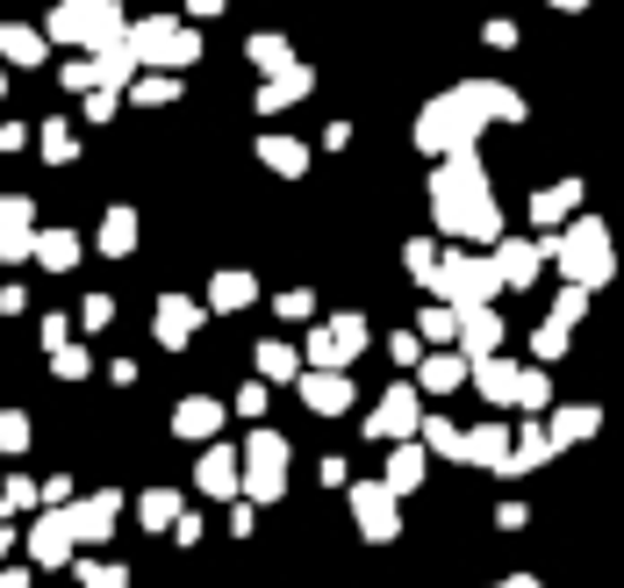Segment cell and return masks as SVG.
<instances>
[{
  "mask_svg": "<svg viewBox=\"0 0 624 588\" xmlns=\"http://www.w3.org/2000/svg\"><path fill=\"white\" fill-rule=\"evenodd\" d=\"M488 115H495V122H524V101L510 87H495V79H467V87L438 94V101L416 115V144L438 151V158L474 151V137L488 130Z\"/></svg>",
  "mask_w": 624,
  "mask_h": 588,
  "instance_id": "obj_1",
  "label": "cell"
},
{
  "mask_svg": "<svg viewBox=\"0 0 624 588\" xmlns=\"http://www.w3.org/2000/svg\"><path fill=\"white\" fill-rule=\"evenodd\" d=\"M431 208H438V223H445L452 237H481V244L503 237V208L488 194V173H481L474 151H452L431 173Z\"/></svg>",
  "mask_w": 624,
  "mask_h": 588,
  "instance_id": "obj_2",
  "label": "cell"
},
{
  "mask_svg": "<svg viewBox=\"0 0 624 588\" xmlns=\"http://www.w3.org/2000/svg\"><path fill=\"white\" fill-rule=\"evenodd\" d=\"M546 252L560 259L567 287H603V280L617 273V252H610L603 216H574V223H567V237H546Z\"/></svg>",
  "mask_w": 624,
  "mask_h": 588,
  "instance_id": "obj_3",
  "label": "cell"
},
{
  "mask_svg": "<svg viewBox=\"0 0 624 588\" xmlns=\"http://www.w3.org/2000/svg\"><path fill=\"white\" fill-rule=\"evenodd\" d=\"M44 36H58V44H79V51L101 58L108 44H122V8H115V0H58L51 22H44Z\"/></svg>",
  "mask_w": 624,
  "mask_h": 588,
  "instance_id": "obj_4",
  "label": "cell"
},
{
  "mask_svg": "<svg viewBox=\"0 0 624 588\" xmlns=\"http://www.w3.org/2000/svg\"><path fill=\"white\" fill-rule=\"evenodd\" d=\"M431 287L445 309H488V294H503V280H495L488 252H452V259L431 266Z\"/></svg>",
  "mask_w": 624,
  "mask_h": 588,
  "instance_id": "obj_5",
  "label": "cell"
},
{
  "mask_svg": "<svg viewBox=\"0 0 624 588\" xmlns=\"http://www.w3.org/2000/svg\"><path fill=\"white\" fill-rule=\"evenodd\" d=\"M244 488L259 502L287 495V438L280 431H252V445H244Z\"/></svg>",
  "mask_w": 624,
  "mask_h": 588,
  "instance_id": "obj_6",
  "label": "cell"
},
{
  "mask_svg": "<svg viewBox=\"0 0 624 588\" xmlns=\"http://www.w3.org/2000/svg\"><path fill=\"white\" fill-rule=\"evenodd\" d=\"M416 424H424V402H416V388H388L381 409L366 416V438H409Z\"/></svg>",
  "mask_w": 624,
  "mask_h": 588,
  "instance_id": "obj_7",
  "label": "cell"
},
{
  "mask_svg": "<svg viewBox=\"0 0 624 588\" xmlns=\"http://www.w3.org/2000/svg\"><path fill=\"white\" fill-rule=\"evenodd\" d=\"M29 237H36V208L22 194H0V259H29Z\"/></svg>",
  "mask_w": 624,
  "mask_h": 588,
  "instance_id": "obj_8",
  "label": "cell"
},
{
  "mask_svg": "<svg viewBox=\"0 0 624 588\" xmlns=\"http://www.w3.org/2000/svg\"><path fill=\"white\" fill-rule=\"evenodd\" d=\"M352 517L366 524V538H395V495L381 481H359L352 488Z\"/></svg>",
  "mask_w": 624,
  "mask_h": 588,
  "instance_id": "obj_9",
  "label": "cell"
},
{
  "mask_svg": "<svg viewBox=\"0 0 624 588\" xmlns=\"http://www.w3.org/2000/svg\"><path fill=\"white\" fill-rule=\"evenodd\" d=\"M309 87H316V72H309V65L266 72V87H259V115H280V108H295V101H302Z\"/></svg>",
  "mask_w": 624,
  "mask_h": 588,
  "instance_id": "obj_10",
  "label": "cell"
},
{
  "mask_svg": "<svg viewBox=\"0 0 624 588\" xmlns=\"http://www.w3.org/2000/svg\"><path fill=\"white\" fill-rule=\"evenodd\" d=\"M302 381V402H309L316 416H345L352 409V381L345 373H295Z\"/></svg>",
  "mask_w": 624,
  "mask_h": 588,
  "instance_id": "obj_11",
  "label": "cell"
},
{
  "mask_svg": "<svg viewBox=\"0 0 624 588\" xmlns=\"http://www.w3.org/2000/svg\"><path fill=\"white\" fill-rule=\"evenodd\" d=\"M194 323H201V302H187V294H166V302H158V345H187V338H194Z\"/></svg>",
  "mask_w": 624,
  "mask_h": 588,
  "instance_id": "obj_12",
  "label": "cell"
},
{
  "mask_svg": "<svg viewBox=\"0 0 624 588\" xmlns=\"http://www.w3.org/2000/svg\"><path fill=\"white\" fill-rule=\"evenodd\" d=\"M259 158L273 166L280 180H302V173H309V144H302V137H280V130H259Z\"/></svg>",
  "mask_w": 624,
  "mask_h": 588,
  "instance_id": "obj_13",
  "label": "cell"
},
{
  "mask_svg": "<svg viewBox=\"0 0 624 588\" xmlns=\"http://www.w3.org/2000/svg\"><path fill=\"white\" fill-rule=\"evenodd\" d=\"M29 259L44 266V273H72V266H79V237H72V230H36Z\"/></svg>",
  "mask_w": 624,
  "mask_h": 588,
  "instance_id": "obj_14",
  "label": "cell"
},
{
  "mask_svg": "<svg viewBox=\"0 0 624 588\" xmlns=\"http://www.w3.org/2000/svg\"><path fill=\"white\" fill-rule=\"evenodd\" d=\"M44 44L51 36L29 29V22H0V65H44Z\"/></svg>",
  "mask_w": 624,
  "mask_h": 588,
  "instance_id": "obj_15",
  "label": "cell"
},
{
  "mask_svg": "<svg viewBox=\"0 0 624 588\" xmlns=\"http://www.w3.org/2000/svg\"><path fill=\"white\" fill-rule=\"evenodd\" d=\"M115 510H122V495H115V488H101V495H94V502H79V510H72V538H87V546H94V538H108V524H115Z\"/></svg>",
  "mask_w": 624,
  "mask_h": 588,
  "instance_id": "obj_16",
  "label": "cell"
},
{
  "mask_svg": "<svg viewBox=\"0 0 624 588\" xmlns=\"http://www.w3.org/2000/svg\"><path fill=\"white\" fill-rule=\"evenodd\" d=\"M173 431L180 438H216V431H223V402H216V395H187V402H180V416H173Z\"/></svg>",
  "mask_w": 624,
  "mask_h": 588,
  "instance_id": "obj_17",
  "label": "cell"
},
{
  "mask_svg": "<svg viewBox=\"0 0 624 588\" xmlns=\"http://www.w3.org/2000/svg\"><path fill=\"white\" fill-rule=\"evenodd\" d=\"M467 381L481 388L488 402H510V388H517V366H510V359H495V352H488V359H467Z\"/></svg>",
  "mask_w": 624,
  "mask_h": 588,
  "instance_id": "obj_18",
  "label": "cell"
},
{
  "mask_svg": "<svg viewBox=\"0 0 624 588\" xmlns=\"http://www.w3.org/2000/svg\"><path fill=\"white\" fill-rule=\"evenodd\" d=\"M194 481H201V495H237V452H201V467H194Z\"/></svg>",
  "mask_w": 624,
  "mask_h": 588,
  "instance_id": "obj_19",
  "label": "cell"
},
{
  "mask_svg": "<svg viewBox=\"0 0 624 588\" xmlns=\"http://www.w3.org/2000/svg\"><path fill=\"white\" fill-rule=\"evenodd\" d=\"M252 302H259V280L252 273H216V287H208V309H223V316L252 309Z\"/></svg>",
  "mask_w": 624,
  "mask_h": 588,
  "instance_id": "obj_20",
  "label": "cell"
},
{
  "mask_svg": "<svg viewBox=\"0 0 624 588\" xmlns=\"http://www.w3.org/2000/svg\"><path fill=\"white\" fill-rule=\"evenodd\" d=\"M460 460H481V467L503 474V460H510V431H503V424H481L474 438H460Z\"/></svg>",
  "mask_w": 624,
  "mask_h": 588,
  "instance_id": "obj_21",
  "label": "cell"
},
{
  "mask_svg": "<svg viewBox=\"0 0 624 588\" xmlns=\"http://www.w3.org/2000/svg\"><path fill=\"white\" fill-rule=\"evenodd\" d=\"M130 101L137 108H173L180 101V72H137V79H130Z\"/></svg>",
  "mask_w": 624,
  "mask_h": 588,
  "instance_id": "obj_22",
  "label": "cell"
},
{
  "mask_svg": "<svg viewBox=\"0 0 624 588\" xmlns=\"http://www.w3.org/2000/svg\"><path fill=\"white\" fill-rule=\"evenodd\" d=\"M29 553L44 560V567H58V560L72 553V524H65V517H44V524L29 531Z\"/></svg>",
  "mask_w": 624,
  "mask_h": 588,
  "instance_id": "obj_23",
  "label": "cell"
},
{
  "mask_svg": "<svg viewBox=\"0 0 624 588\" xmlns=\"http://www.w3.org/2000/svg\"><path fill=\"white\" fill-rule=\"evenodd\" d=\"M101 252H108V259H130V252H137V208H108Z\"/></svg>",
  "mask_w": 624,
  "mask_h": 588,
  "instance_id": "obj_24",
  "label": "cell"
},
{
  "mask_svg": "<svg viewBox=\"0 0 624 588\" xmlns=\"http://www.w3.org/2000/svg\"><path fill=\"white\" fill-rule=\"evenodd\" d=\"M538 431H546V445H574V438L596 431V409H589V402H574V409H560L553 424H538Z\"/></svg>",
  "mask_w": 624,
  "mask_h": 588,
  "instance_id": "obj_25",
  "label": "cell"
},
{
  "mask_svg": "<svg viewBox=\"0 0 624 588\" xmlns=\"http://www.w3.org/2000/svg\"><path fill=\"white\" fill-rule=\"evenodd\" d=\"M574 201H582V180H560V187H538L531 194V216H538V223H560V216H574Z\"/></svg>",
  "mask_w": 624,
  "mask_h": 588,
  "instance_id": "obj_26",
  "label": "cell"
},
{
  "mask_svg": "<svg viewBox=\"0 0 624 588\" xmlns=\"http://www.w3.org/2000/svg\"><path fill=\"white\" fill-rule=\"evenodd\" d=\"M460 381H467V359H460V352H431V359H424V388H431V395H452Z\"/></svg>",
  "mask_w": 624,
  "mask_h": 588,
  "instance_id": "obj_27",
  "label": "cell"
},
{
  "mask_svg": "<svg viewBox=\"0 0 624 588\" xmlns=\"http://www.w3.org/2000/svg\"><path fill=\"white\" fill-rule=\"evenodd\" d=\"M388 495H409V488H424V452H416V445H402L395 452V460H388Z\"/></svg>",
  "mask_w": 624,
  "mask_h": 588,
  "instance_id": "obj_28",
  "label": "cell"
},
{
  "mask_svg": "<svg viewBox=\"0 0 624 588\" xmlns=\"http://www.w3.org/2000/svg\"><path fill=\"white\" fill-rule=\"evenodd\" d=\"M244 58H252L259 72H287V65H295V51H287V36H273V29H266V36H252V44H244Z\"/></svg>",
  "mask_w": 624,
  "mask_h": 588,
  "instance_id": "obj_29",
  "label": "cell"
},
{
  "mask_svg": "<svg viewBox=\"0 0 624 588\" xmlns=\"http://www.w3.org/2000/svg\"><path fill=\"white\" fill-rule=\"evenodd\" d=\"M252 366H259L266 381H295V373H302V359H295V352H287V345H273V338H266V345L252 352Z\"/></svg>",
  "mask_w": 624,
  "mask_h": 588,
  "instance_id": "obj_30",
  "label": "cell"
},
{
  "mask_svg": "<svg viewBox=\"0 0 624 588\" xmlns=\"http://www.w3.org/2000/svg\"><path fill=\"white\" fill-rule=\"evenodd\" d=\"M323 338H330V352H338V366H345V359H359V352H366V323H359V316H338V323H330Z\"/></svg>",
  "mask_w": 624,
  "mask_h": 588,
  "instance_id": "obj_31",
  "label": "cell"
},
{
  "mask_svg": "<svg viewBox=\"0 0 624 588\" xmlns=\"http://www.w3.org/2000/svg\"><path fill=\"white\" fill-rule=\"evenodd\" d=\"M546 452H553V445H546V431H538V424H524V438H517V452L503 460V474H531Z\"/></svg>",
  "mask_w": 624,
  "mask_h": 588,
  "instance_id": "obj_32",
  "label": "cell"
},
{
  "mask_svg": "<svg viewBox=\"0 0 624 588\" xmlns=\"http://www.w3.org/2000/svg\"><path fill=\"white\" fill-rule=\"evenodd\" d=\"M44 158H51V166H72V158H79V137H72V122H44Z\"/></svg>",
  "mask_w": 624,
  "mask_h": 588,
  "instance_id": "obj_33",
  "label": "cell"
},
{
  "mask_svg": "<svg viewBox=\"0 0 624 588\" xmlns=\"http://www.w3.org/2000/svg\"><path fill=\"white\" fill-rule=\"evenodd\" d=\"M582 316H589V287H560L553 294V323L567 330V323H582Z\"/></svg>",
  "mask_w": 624,
  "mask_h": 588,
  "instance_id": "obj_34",
  "label": "cell"
},
{
  "mask_svg": "<svg viewBox=\"0 0 624 588\" xmlns=\"http://www.w3.org/2000/svg\"><path fill=\"white\" fill-rule=\"evenodd\" d=\"M424 438H431V452H445V460H460V438H467V431H452L445 416H424Z\"/></svg>",
  "mask_w": 624,
  "mask_h": 588,
  "instance_id": "obj_35",
  "label": "cell"
},
{
  "mask_svg": "<svg viewBox=\"0 0 624 588\" xmlns=\"http://www.w3.org/2000/svg\"><path fill=\"white\" fill-rule=\"evenodd\" d=\"M29 445V416L22 409H0V452H22Z\"/></svg>",
  "mask_w": 624,
  "mask_h": 588,
  "instance_id": "obj_36",
  "label": "cell"
},
{
  "mask_svg": "<svg viewBox=\"0 0 624 588\" xmlns=\"http://www.w3.org/2000/svg\"><path fill=\"white\" fill-rule=\"evenodd\" d=\"M416 338H424V345H445L452 338V309H424L416 316Z\"/></svg>",
  "mask_w": 624,
  "mask_h": 588,
  "instance_id": "obj_37",
  "label": "cell"
},
{
  "mask_svg": "<svg viewBox=\"0 0 624 588\" xmlns=\"http://www.w3.org/2000/svg\"><path fill=\"white\" fill-rule=\"evenodd\" d=\"M531 352H538V359H560V352H567V330H560V323H538L531 330Z\"/></svg>",
  "mask_w": 624,
  "mask_h": 588,
  "instance_id": "obj_38",
  "label": "cell"
},
{
  "mask_svg": "<svg viewBox=\"0 0 624 588\" xmlns=\"http://www.w3.org/2000/svg\"><path fill=\"white\" fill-rule=\"evenodd\" d=\"M137 510H144V524H173V517H180V502L166 495V488H151V495H144Z\"/></svg>",
  "mask_w": 624,
  "mask_h": 588,
  "instance_id": "obj_39",
  "label": "cell"
},
{
  "mask_svg": "<svg viewBox=\"0 0 624 588\" xmlns=\"http://www.w3.org/2000/svg\"><path fill=\"white\" fill-rule=\"evenodd\" d=\"M51 366H58V381H79V373H87L94 359H87L79 345H58V352H51Z\"/></svg>",
  "mask_w": 624,
  "mask_h": 588,
  "instance_id": "obj_40",
  "label": "cell"
},
{
  "mask_svg": "<svg viewBox=\"0 0 624 588\" xmlns=\"http://www.w3.org/2000/svg\"><path fill=\"white\" fill-rule=\"evenodd\" d=\"M402 266H409V280H431V266H438V252H431V237H416L409 252H402Z\"/></svg>",
  "mask_w": 624,
  "mask_h": 588,
  "instance_id": "obj_41",
  "label": "cell"
},
{
  "mask_svg": "<svg viewBox=\"0 0 624 588\" xmlns=\"http://www.w3.org/2000/svg\"><path fill=\"white\" fill-rule=\"evenodd\" d=\"M273 309L287 316V323H302V316H316V294H309V287H287V294L273 302Z\"/></svg>",
  "mask_w": 624,
  "mask_h": 588,
  "instance_id": "obj_42",
  "label": "cell"
},
{
  "mask_svg": "<svg viewBox=\"0 0 624 588\" xmlns=\"http://www.w3.org/2000/svg\"><path fill=\"white\" fill-rule=\"evenodd\" d=\"M108 316H115L108 294H87V302H79V323H87V330H108Z\"/></svg>",
  "mask_w": 624,
  "mask_h": 588,
  "instance_id": "obj_43",
  "label": "cell"
},
{
  "mask_svg": "<svg viewBox=\"0 0 624 588\" xmlns=\"http://www.w3.org/2000/svg\"><path fill=\"white\" fill-rule=\"evenodd\" d=\"M65 87H72V94L94 87V58H72V65H65Z\"/></svg>",
  "mask_w": 624,
  "mask_h": 588,
  "instance_id": "obj_44",
  "label": "cell"
},
{
  "mask_svg": "<svg viewBox=\"0 0 624 588\" xmlns=\"http://www.w3.org/2000/svg\"><path fill=\"white\" fill-rule=\"evenodd\" d=\"M237 416H266V388H259V381H252V388L237 395Z\"/></svg>",
  "mask_w": 624,
  "mask_h": 588,
  "instance_id": "obj_45",
  "label": "cell"
},
{
  "mask_svg": "<svg viewBox=\"0 0 624 588\" xmlns=\"http://www.w3.org/2000/svg\"><path fill=\"white\" fill-rule=\"evenodd\" d=\"M65 338H72V323H65V316H44V345L58 352V345H65Z\"/></svg>",
  "mask_w": 624,
  "mask_h": 588,
  "instance_id": "obj_46",
  "label": "cell"
},
{
  "mask_svg": "<svg viewBox=\"0 0 624 588\" xmlns=\"http://www.w3.org/2000/svg\"><path fill=\"white\" fill-rule=\"evenodd\" d=\"M22 144H29V130H22V122H0V151H22Z\"/></svg>",
  "mask_w": 624,
  "mask_h": 588,
  "instance_id": "obj_47",
  "label": "cell"
},
{
  "mask_svg": "<svg viewBox=\"0 0 624 588\" xmlns=\"http://www.w3.org/2000/svg\"><path fill=\"white\" fill-rule=\"evenodd\" d=\"M87 588H122V574L115 567H87Z\"/></svg>",
  "mask_w": 624,
  "mask_h": 588,
  "instance_id": "obj_48",
  "label": "cell"
},
{
  "mask_svg": "<svg viewBox=\"0 0 624 588\" xmlns=\"http://www.w3.org/2000/svg\"><path fill=\"white\" fill-rule=\"evenodd\" d=\"M187 15H201V22H208V15H223V0H187Z\"/></svg>",
  "mask_w": 624,
  "mask_h": 588,
  "instance_id": "obj_49",
  "label": "cell"
},
{
  "mask_svg": "<svg viewBox=\"0 0 624 588\" xmlns=\"http://www.w3.org/2000/svg\"><path fill=\"white\" fill-rule=\"evenodd\" d=\"M8 546H15V531H8V524H0V553H8Z\"/></svg>",
  "mask_w": 624,
  "mask_h": 588,
  "instance_id": "obj_50",
  "label": "cell"
},
{
  "mask_svg": "<svg viewBox=\"0 0 624 588\" xmlns=\"http://www.w3.org/2000/svg\"><path fill=\"white\" fill-rule=\"evenodd\" d=\"M553 8H589V0H553Z\"/></svg>",
  "mask_w": 624,
  "mask_h": 588,
  "instance_id": "obj_51",
  "label": "cell"
},
{
  "mask_svg": "<svg viewBox=\"0 0 624 588\" xmlns=\"http://www.w3.org/2000/svg\"><path fill=\"white\" fill-rule=\"evenodd\" d=\"M503 588H538V581H503Z\"/></svg>",
  "mask_w": 624,
  "mask_h": 588,
  "instance_id": "obj_52",
  "label": "cell"
},
{
  "mask_svg": "<svg viewBox=\"0 0 624 588\" xmlns=\"http://www.w3.org/2000/svg\"><path fill=\"white\" fill-rule=\"evenodd\" d=\"M0 94H8V65H0Z\"/></svg>",
  "mask_w": 624,
  "mask_h": 588,
  "instance_id": "obj_53",
  "label": "cell"
}]
</instances>
